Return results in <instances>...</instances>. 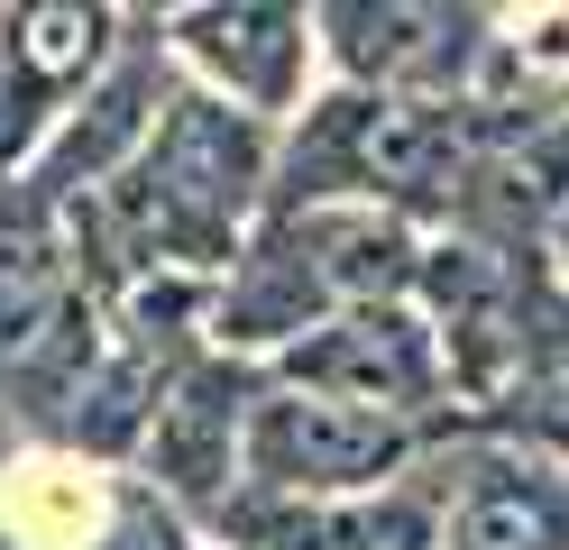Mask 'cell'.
Wrapping results in <instances>:
<instances>
[{
  "label": "cell",
  "mask_w": 569,
  "mask_h": 550,
  "mask_svg": "<svg viewBox=\"0 0 569 550\" xmlns=\"http://www.w3.org/2000/svg\"><path fill=\"white\" fill-rule=\"evenodd\" d=\"M312 56L322 28L312 10H276V0H202V10L166 19V64L193 73V92L248 110V120H295L312 92Z\"/></svg>",
  "instance_id": "4"
},
{
  "label": "cell",
  "mask_w": 569,
  "mask_h": 550,
  "mask_svg": "<svg viewBox=\"0 0 569 550\" xmlns=\"http://www.w3.org/2000/svg\"><path fill=\"white\" fill-rule=\"evenodd\" d=\"M276 386H303V394L359 403V413L422 422L450 394V358H441L432 312H413V303H359V312H331L322 330H303V340L276 358Z\"/></svg>",
  "instance_id": "3"
},
{
  "label": "cell",
  "mask_w": 569,
  "mask_h": 550,
  "mask_svg": "<svg viewBox=\"0 0 569 550\" xmlns=\"http://www.w3.org/2000/svg\"><path fill=\"white\" fill-rule=\"evenodd\" d=\"M312 28L340 56L349 92H386V101H441L450 73L478 56L469 10H312Z\"/></svg>",
  "instance_id": "8"
},
{
  "label": "cell",
  "mask_w": 569,
  "mask_h": 550,
  "mask_svg": "<svg viewBox=\"0 0 569 550\" xmlns=\"http://www.w3.org/2000/svg\"><path fill=\"white\" fill-rule=\"evenodd\" d=\"M413 450H422V422L359 413V403H331V394H303V386H258L248 440H239V496H276V504L386 496L413 468Z\"/></svg>",
  "instance_id": "2"
},
{
  "label": "cell",
  "mask_w": 569,
  "mask_h": 550,
  "mask_svg": "<svg viewBox=\"0 0 569 550\" xmlns=\"http://www.w3.org/2000/svg\"><path fill=\"white\" fill-rule=\"evenodd\" d=\"M166 110V73L148 56H120L101 83L64 110V120L47 129V147L28 157V202L38 211H64V202H92L101 183H120L138 166V147H148Z\"/></svg>",
  "instance_id": "7"
},
{
  "label": "cell",
  "mask_w": 569,
  "mask_h": 550,
  "mask_svg": "<svg viewBox=\"0 0 569 550\" xmlns=\"http://www.w3.org/2000/svg\"><path fill=\"white\" fill-rule=\"evenodd\" d=\"M111 10H19L0 28V174L28 166L47 129L120 64Z\"/></svg>",
  "instance_id": "6"
},
{
  "label": "cell",
  "mask_w": 569,
  "mask_h": 550,
  "mask_svg": "<svg viewBox=\"0 0 569 550\" xmlns=\"http://www.w3.org/2000/svg\"><path fill=\"white\" fill-rule=\"evenodd\" d=\"M267 377H248L239 358H184L166 377V403L148 440H138V459H148V477L174 496V504H202V513H230L239 496V440H248V403H258Z\"/></svg>",
  "instance_id": "5"
},
{
  "label": "cell",
  "mask_w": 569,
  "mask_h": 550,
  "mask_svg": "<svg viewBox=\"0 0 569 550\" xmlns=\"http://www.w3.org/2000/svg\"><path fill=\"white\" fill-rule=\"evenodd\" d=\"M276 183V129L211 92H166L148 147L120 183H101L92 202H64L74 220L101 230V276H230L248 248V220L267 211Z\"/></svg>",
  "instance_id": "1"
},
{
  "label": "cell",
  "mask_w": 569,
  "mask_h": 550,
  "mask_svg": "<svg viewBox=\"0 0 569 550\" xmlns=\"http://www.w3.org/2000/svg\"><path fill=\"white\" fill-rule=\"evenodd\" d=\"M230 532L258 550H432V513L413 496H340V504H276V496H239L221 513Z\"/></svg>",
  "instance_id": "10"
},
{
  "label": "cell",
  "mask_w": 569,
  "mask_h": 550,
  "mask_svg": "<svg viewBox=\"0 0 569 550\" xmlns=\"http://www.w3.org/2000/svg\"><path fill=\"white\" fill-rule=\"evenodd\" d=\"M441 550H569V477L551 459H478L459 487Z\"/></svg>",
  "instance_id": "9"
}]
</instances>
